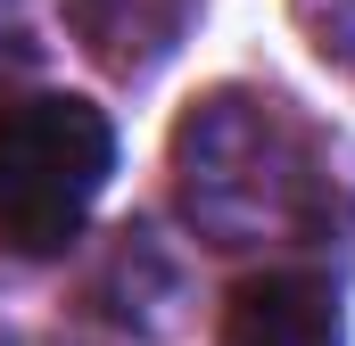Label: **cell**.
<instances>
[{
    "instance_id": "cell-4",
    "label": "cell",
    "mask_w": 355,
    "mask_h": 346,
    "mask_svg": "<svg viewBox=\"0 0 355 346\" xmlns=\"http://www.w3.org/2000/svg\"><path fill=\"white\" fill-rule=\"evenodd\" d=\"M289 17H297V33L314 42L322 66L355 75V0H289Z\"/></svg>"
},
{
    "instance_id": "cell-2",
    "label": "cell",
    "mask_w": 355,
    "mask_h": 346,
    "mask_svg": "<svg viewBox=\"0 0 355 346\" xmlns=\"http://www.w3.org/2000/svg\"><path fill=\"white\" fill-rule=\"evenodd\" d=\"M116 173V124L75 91L0 99V248L58 256Z\"/></svg>"
},
{
    "instance_id": "cell-3",
    "label": "cell",
    "mask_w": 355,
    "mask_h": 346,
    "mask_svg": "<svg viewBox=\"0 0 355 346\" xmlns=\"http://www.w3.org/2000/svg\"><path fill=\"white\" fill-rule=\"evenodd\" d=\"M215 346H347V313H339V280L306 272V264H272L248 272L223 305Z\"/></svg>"
},
{
    "instance_id": "cell-1",
    "label": "cell",
    "mask_w": 355,
    "mask_h": 346,
    "mask_svg": "<svg viewBox=\"0 0 355 346\" xmlns=\"http://www.w3.org/2000/svg\"><path fill=\"white\" fill-rule=\"evenodd\" d=\"M174 198L207 248H306L331 231L339 165L272 91H207L174 124Z\"/></svg>"
}]
</instances>
